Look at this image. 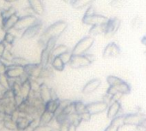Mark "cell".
I'll list each match as a JSON object with an SVG mask.
<instances>
[{
  "mask_svg": "<svg viewBox=\"0 0 146 131\" xmlns=\"http://www.w3.org/2000/svg\"><path fill=\"white\" fill-rule=\"evenodd\" d=\"M68 28L67 22L64 21H58L52 25H50L48 28H46L44 32L42 33L41 38L40 39V42L43 44V48L46 45V43L50 39H58Z\"/></svg>",
  "mask_w": 146,
  "mask_h": 131,
  "instance_id": "cell-1",
  "label": "cell"
},
{
  "mask_svg": "<svg viewBox=\"0 0 146 131\" xmlns=\"http://www.w3.org/2000/svg\"><path fill=\"white\" fill-rule=\"evenodd\" d=\"M19 17L20 16L17 14H16V15H13V16L6 18V19H2L1 20V26H2L4 32H8V31L12 30L15 28Z\"/></svg>",
  "mask_w": 146,
  "mask_h": 131,
  "instance_id": "cell-12",
  "label": "cell"
},
{
  "mask_svg": "<svg viewBox=\"0 0 146 131\" xmlns=\"http://www.w3.org/2000/svg\"><path fill=\"white\" fill-rule=\"evenodd\" d=\"M107 24V23H106ZM106 24L102 25H96V26H92L90 27V34L92 36H97V35H105L106 34Z\"/></svg>",
  "mask_w": 146,
  "mask_h": 131,
  "instance_id": "cell-22",
  "label": "cell"
},
{
  "mask_svg": "<svg viewBox=\"0 0 146 131\" xmlns=\"http://www.w3.org/2000/svg\"><path fill=\"white\" fill-rule=\"evenodd\" d=\"M39 93H40V97L41 100L45 104L52 99V88H49L48 86L43 82L40 85Z\"/></svg>",
  "mask_w": 146,
  "mask_h": 131,
  "instance_id": "cell-16",
  "label": "cell"
},
{
  "mask_svg": "<svg viewBox=\"0 0 146 131\" xmlns=\"http://www.w3.org/2000/svg\"><path fill=\"white\" fill-rule=\"evenodd\" d=\"M43 66L39 63H29L27 66L24 67V72L26 75L29 76L30 79H39L41 74V70Z\"/></svg>",
  "mask_w": 146,
  "mask_h": 131,
  "instance_id": "cell-6",
  "label": "cell"
},
{
  "mask_svg": "<svg viewBox=\"0 0 146 131\" xmlns=\"http://www.w3.org/2000/svg\"><path fill=\"white\" fill-rule=\"evenodd\" d=\"M142 43H143L144 45H146V35L142 39Z\"/></svg>",
  "mask_w": 146,
  "mask_h": 131,
  "instance_id": "cell-50",
  "label": "cell"
},
{
  "mask_svg": "<svg viewBox=\"0 0 146 131\" xmlns=\"http://www.w3.org/2000/svg\"><path fill=\"white\" fill-rule=\"evenodd\" d=\"M53 128L49 124H40L35 127L32 131H53Z\"/></svg>",
  "mask_w": 146,
  "mask_h": 131,
  "instance_id": "cell-36",
  "label": "cell"
},
{
  "mask_svg": "<svg viewBox=\"0 0 146 131\" xmlns=\"http://www.w3.org/2000/svg\"><path fill=\"white\" fill-rule=\"evenodd\" d=\"M30 93H31L30 79H28L25 82H22V96L24 98V99H27Z\"/></svg>",
  "mask_w": 146,
  "mask_h": 131,
  "instance_id": "cell-24",
  "label": "cell"
},
{
  "mask_svg": "<svg viewBox=\"0 0 146 131\" xmlns=\"http://www.w3.org/2000/svg\"><path fill=\"white\" fill-rule=\"evenodd\" d=\"M131 27L133 28H140V26H141V23H142V21H141V19L139 18V17H135V18H133L132 19V21H131Z\"/></svg>",
  "mask_w": 146,
  "mask_h": 131,
  "instance_id": "cell-38",
  "label": "cell"
},
{
  "mask_svg": "<svg viewBox=\"0 0 146 131\" xmlns=\"http://www.w3.org/2000/svg\"><path fill=\"white\" fill-rule=\"evenodd\" d=\"M40 20L37 17V16L35 15H32V14H29V15H25L23 16H20L15 28H13L15 31L17 32H23L24 30H26L27 28H29V27L35 25V23L39 22Z\"/></svg>",
  "mask_w": 146,
  "mask_h": 131,
  "instance_id": "cell-3",
  "label": "cell"
},
{
  "mask_svg": "<svg viewBox=\"0 0 146 131\" xmlns=\"http://www.w3.org/2000/svg\"><path fill=\"white\" fill-rule=\"evenodd\" d=\"M24 74V68L21 66H16V65H9L6 76L11 79H20L21 76Z\"/></svg>",
  "mask_w": 146,
  "mask_h": 131,
  "instance_id": "cell-13",
  "label": "cell"
},
{
  "mask_svg": "<svg viewBox=\"0 0 146 131\" xmlns=\"http://www.w3.org/2000/svg\"><path fill=\"white\" fill-rule=\"evenodd\" d=\"M144 119H145V117L141 114H137V113L127 114V115H125V117H124V122H125V125L137 126Z\"/></svg>",
  "mask_w": 146,
  "mask_h": 131,
  "instance_id": "cell-10",
  "label": "cell"
},
{
  "mask_svg": "<svg viewBox=\"0 0 146 131\" xmlns=\"http://www.w3.org/2000/svg\"><path fill=\"white\" fill-rule=\"evenodd\" d=\"M108 108V104L104 100L102 101H96L91 102L87 105V110L91 115H96L104 112Z\"/></svg>",
  "mask_w": 146,
  "mask_h": 131,
  "instance_id": "cell-8",
  "label": "cell"
},
{
  "mask_svg": "<svg viewBox=\"0 0 146 131\" xmlns=\"http://www.w3.org/2000/svg\"><path fill=\"white\" fill-rule=\"evenodd\" d=\"M77 128L78 126H76L73 123H69V125L67 126L66 131H77Z\"/></svg>",
  "mask_w": 146,
  "mask_h": 131,
  "instance_id": "cell-45",
  "label": "cell"
},
{
  "mask_svg": "<svg viewBox=\"0 0 146 131\" xmlns=\"http://www.w3.org/2000/svg\"><path fill=\"white\" fill-rule=\"evenodd\" d=\"M15 40H16V35L11 31L5 32L3 41L6 44V45H12Z\"/></svg>",
  "mask_w": 146,
  "mask_h": 131,
  "instance_id": "cell-27",
  "label": "cell"
},
{
  "mask_svg": "<svg viewBox=\"0 0 146 131\" xmlns=\"http://www.w3.org/2000/svg\"><path fill=\"white\" fill-rule=\"evenodd\" d=\"M7 48V45L2 40V41H0V56H2L3 53L5 52V51L6 50Z\"/></svg>",
  "mask_w": 146,
  "mask_h": 131,
  "instance_id": "cell-43",
  "label": "cell"
},
{
  "mask_svg": "<svg viewBox=\"0 0 146 131\" xmlns=\"http://www.w3.org/2000/svg\"><path fill=\"white\" fill-rule=\"evenodd\" d=\"M16 14H17V11L16 8L13 7V6H10V7L5 8V10H3L1 11V17H0V18H1V20L2 19H6V18L10 17V16H11L13 15H16Z\"/></svg>",
  "mask_w": 146,
  "mask_h": 131,
  "instance_id": "cell-28",
  "label": "cell"
},
{
  "mask_svg": "<svg viewBox=\"0 0 146 131\" xmlns=\"http://www.w3.org/2000/svg\"><path fill=\"white\" fill-rule=\"evenodd\" d=\"M109 19L110 18H108V16L96 13L91 16H84L82 22L84 24L92 27V26H96V25L106 24L109 21Z\"/></svg>",
  "mask_w": 146,
  "mask_h": 131,
  "instance_id": "cell-4",
  "label": "cell"
},
{
  "mask_svg": "<svg viewBox=\"0 0 146 131\" xmlns=\"http://www.w3.org/2000/svg\"><path fill=\"white\" fill-rule=\"evenodd\" d=\"M125 0H112L109 5L113 9H122L125 6Z\"/></svg>",
  "mask_w": 146,
  "mask_h": 131,
  "instance_id": "cell-33",
  "label": "cell"
},
{
  "mask_svg": "<svg viewBox=\"0 0 146 131\" xmlns=\"http://www.w3.org/2000/svg\"><path fill=\"white\" fill-rule=\"evenodd\" d=\"M60 57V58L62 59V61L65 63V65L66 64H69L70 63V60H71V58H72V57H73V53H72V51H66V52H64V53H63L61 56H59Z\"/></svg>",
  "mask_w": 146,
  "mask_h": 131,
  "instance_id": "cell-34",
  "label": "cell"
},
{
  "mask_svg": "<svg viewBox=\"0 0 146 131\" xmlns=\"http://www.w3.org/2000/svg\"><path fill=\"white\" fill-rule=\"evenodd\" d=\"M124 116H118V117H115L113 119H112L111 121V123L117 126L118 128H120L122 126H125V122H124Z\"/></svg>",
  "mask_w": 146,
  "mask_h": 131,
  "instance_id": "cell-35",
  "label": "cell"
},
{
  "mask_svg": "<svg viewBox=\"0 0 146 131\" xmlns=\"http://www.w3.org/2000/svg\"><path fill=\"white\" fill-rule=\"evenodd\" d=\"M5 128V120L0 119V131H3Z\"/></svg>",
  "mask_w": 146,
  "mask_h": 131,
  "instance_id": "cell-47",
  "label": "cell"
},
{
  "mask_svg": "<svg viewBox=\"0 0 146 131\" xmlns=\"http://www.w3.org/2000/svg\"><path fill=\"white\" fill-rule=\"evenodd\" d=\"M1 58H2V57H1V56H0V60H1Z\"/></svg>",
  "mask_w": 146,
  "mask_h": 131,
  "instance_id": "cell-51",
  "label": "cell"
},
{
  "mask_svg": "<svg viewBox=\"0 0 146 131\" xmlns=\"http://www.w3.org/2000/svg\"><path fill=\"white\" fill-rule=\"evenodd\" d=\"M5 1H6V3H8V4H11V3H14V2L18 1V0H5Z\"/></svg>",
  "mask_w": 146,
  "mask_h": 131,
  "instance_id": "cell-49",
  "label": "cell"
},
{
  "mask_svg": "<svg viewBox=\"0 0 146 131\" xmlns=\"http://www.w3.org/2000/svg\"><path fill=\"white\" fill-rule=\"evenodd\" d=\"M76 112L75 111V105H74V102H71L70 105H68L64 110H63V113L66 114V115H70L72 113Z\"/></svg>",
  "mask_w": 146,
  "mask_h": 131,
  "instance_id": "cell-37",
  "label": "cell"
},
{
  "mask_svg": "<svg viewBox=\"0 0 146 131\" xmlns=\"http://www.w3.org/2000/svg\"><path fill=\"white\" fill-rule=\"evenodd\" d=\"M59 104H60V99H51L45 104V110L54 113L57 111V109L58 108Z\"/></svg>",
  "mask_w": 146,
  "mask_h": 131,
  "instance_id": "cell-23",
  "label": "cell"
},
{
  "mask_svg": "<svg viewBox=\"0 0 146 131\" xmlns=\"http://www.w3.org/2000/svg\"><path fill=\"white\" fill-rule=\"evenodd\" d=\"M107 93H108V94H110L111 96H113V95H115L116 93H118L119 92H118V90H117L114 87H113V86H109L108 89L107 90Z\"/></svg>",
  "mask_w": 146,
  "mask_h": 131,
  "instance_id": "cell-41",
  "label": "cell"
},
{
  "mask_svg": "<svg viewBox=\"0 0 146 131\" xmlns=\"http://www.w3.org/2000/svg\"><path fill=\"white\" fill-rule=\"evenodd\" d=\"M94 2H95V0H74L73 3L71 4V5L74 9L82 10L84 8H88Z\"/></svg>",
  "mask_w": 146,
  "mask_h": 131,
  "instance_id": "cell-18",
  "label": "cell"
},
{
  "mask_svg": "<svg viewBox=\"0 0 146 131\" xmlns=\"http://www.w3.org/2000/svg\"><path fill=\"white\" fill-rule=\"evenodd\" d=\"M63 1H64V3H66V4H70V5H71V4L73 3V0H63Z\"/></svg>",
  "mask_w": 146,
  "mask_h": 131,
  "instance_id": "cell-48",
  "label": "cell"
},
{
  "mask_svg": "<svg viewBox=\"0 0 146 131\" xmlns=\"http://www.w3.org/2000/svg\"><path fill=\"white\" fill-rule=\"evenodd\" d=\"M119 128H118L117 126H115V125L110 123L109 126H108V128L105 129V131H119Z\"/></svg>",
  "mask_w": 146,
  "mask_h": 131,
  "instance_id": "cell-44",
  "label": "cell"
},
{
  "mask_svg": "<svg viewBox=\"0 0 146 131\" xmlns=\"http://www.w3.org/2000/svg\"><path fill=\"white\" fill-rule=\"evenodd\" d=\"M91 63H92L90 61L87 56L84 54V55H73L68 65L72 69H81L90 66Z\"/></svg>",
  "mask_w": 146,
  "mask_h": 131,
  "instance_id": "cell-5",
  "label": "cell"
},
{
  "mask_svg": "<svg viewBox=\"0 0 146 131\" xmlns=\"http://www.w3.org/2000/svg\"><path fill=\"white\" fill-rule=\"evenodd\" d=\"M30 63V62L25 58V57H14V58L12 59L11 61V63L12 65H16V66H21V67H25L27 65Z\"/></svg>",
  "mask_w": 146,
  "mask_h": 131,
  "instance_id": "cell-25",
  "label": "cell"
},
{
  "mask_svg": "<svg viewBox=\"0 0 146 131\" xmlns=\"http://www.w3.org/2000/svg\"><path fill=\"white\" fill-rule=\"evenodd\" d=\"M0 87H1L4 90L11 89V84H10V78L5 75H0Z\"/></svg>",
  "mask_w": 146,
  "mask_h": 131,
  "instance_id": "cell-29",
  "label": "cell"
},
{
  "mask_svg": "<svg viewBox=\"0 0 146 131\" xmlns=\"http://www.w3.org/2000/svg\"><path fill=\"white\" fill-rule=\"evenodd\" d=\"M5 128L9 131H17V122L13 121L12 119L5 120Z\"/></svg>",
  "mask_w": 146,
  "mask_h": 131,
  "instance_id": "cell-32",
  "label": "cell"
},
{
  "mask_svg": "<svg viewBox=\"0 0 146 131\" xmlns=\"http://www.w3.org/2000/svg\"><path fill=\"white\" fill-rule=\"evenodd\" d=\"M42 30V23L40 21L39 22L35 23V25L29 27V28H27L26 30H24L22 33V38L23 39H34L35 37H36L37 35L40 34V33Z\"/></svg>",
  "mask_w": 146,
  "mask_h": 131,
  "instance_id": "cell-7",
  "label": "cell"
},
{
  "mask_svg": "<svg viewBox=\"0 0 146 131\" xmlns=\"http://www.w3.org/2000/svg\"><path fill=\"white\" fill-rule=\"evenodd\" d=\"M94 14H96L95 9H94V7H93L92 5H90V6H89V7L87 8L84 16H91V15H94Z\"/></svg>",
  "mask_w": 146,
  "mask_h": 131,
  "instance_id": "cell-42",
  "label": "cell"
},
{
  "mask_svg": "<svg viewBox=\"0 0 146 131\" xmlns=\"http://www.w3.org/2000/svg\"><path fill=\"white\" fill-rule=\"evenodd\" d=\"M73 1H74V0H73Z\"/></svg>",
  "mask_w": 146,
  "mask_h": 131,
  "instance_id": "cell-52",
  "label": "cell"
},
{
  "mask_svg": "<svg viewBox=\"0 0 146 131\" xmlns=\"http://www.w3.org/2000/svg\"><path fill=\"white\" fill-rule=\"evenodd\" d=\"M5 4H6L5 0H0V11H2L3 10L5 9Z\"/></svg>",
  "mask_w": 146,
  "mask_h": 131,
  "instance_id": "cell-46",
  "label": "cell"
},
{
  "mask_svg": "<svg viewBox=\"0 0 146 131\" xmlns=\"http://www.w3.org/2000/svg\"><path fill=\"white\" fill-rule=\"evenodd\" d=\"M120 108H121V105L119 101H113V103H111L108 108V114H107L108 118L112 120L115 117H117L118 113L120 111Z\"/></svg>",
  "mask_w": 146,
  "mask_h": 131,
  "instance_id": "cell-17",
  "label": "cell"
},
{
  "mask_svg": "<svg viewBox=\"0 0 146 131\" xmlns=\"http://www.w3.org/2000/svg\"><path fill=\"white\" fill-rule=\"evenodd\" d=\"M68 51H69V48L67 47V45L60 44V45H56L53 48V50L52 51V57H59L63 53H64V52H66Z\"/></svg>",
  "mask_w": 146,
  "mask_h": 131,
  "instance_id": "cell-26",
  "label": "cell"
},
{
  "mask_svg": "<svg viewBox=\"0 0 146 131\" xmlns=\"http://www.w3.org/2000/svg\"><path fill=\"white\" fill-rule=\"evenodd\" d=\"M79 116H80V118H81L82 121H89L91 118L92 115L89 111H86V112H84L83 114H80Z\"/></svg>",
  "mask_w": 146,
  "mask_h": 131,
  "instance_id": "cell-40",
  "label": "cell"
},
{
  "mask_svg": "<svg viewBox=\"0 0 146 131\" xmlns=\"http://www.w3.org/2000/svg\"><path fill=\"white\" fill-rule=\"evenodd\" d=\"M52 67V66H51ZM49 65L48 66H46V67H43L42 70H41V74L40 76V78L39 79H46V78H50L52 76V70Z\"/></svg>",
  "mask_w": 146,
  "mask_h": 131,
  "instance_id": "cell-31",
  "label": "cell"
},
{
  "mask_svg": "<svg viewBox=\"0 0 146 131\" xmlns=\"http://www.w3.org/2000/svg\"><path fill=\"white\" fill-rule=\"evenodd\" d=\"M51 66L57 71H63L65 67V63L62 61L60 57H53L51 61Z\"/></svg>",
  "mask_w": 146,
  "mask_h": 131,
  "instance_id": "cell-19",
  "label": "cell"
},
{
  "mask_svg": "<svg viewBox=\"0 0 146 131\" xmlns=\"http://www.w3.org/2000/svg\"><path fill=\"white\" fill-rule=\"evenodd\" d=\"M27 1L29 4V7L31 9L34 15L40 16L44 14L45 8L41 0H27Z\"/></svg>",
  "mask_w": 146,
  "mask_h": 131,
  "instance_id": "cell-11",
  "label": "cell"
},
{
  "mask_svg": "<svg viewBox=\"0 0 146 131\" xmlns=\"http://www.w3.org/2000/svg\"><path fill=\"white\" fill-rule=\"evenodd\" d=\"M55 118V115L53 112H50L48 111H46L40 116V124H49L52 122V120Z\"/></svg>",
  "mask_w": 146,
  "mask_h": 131,
  "instance_id": "cell-21",
  "label": "cell"
},
{
  "mask_svg": "<svg viewBox=\"0 0 146 131\" xmlns=\"http://www.w3.org/2000/svg\"><path fill=\"white\" fill-rule=\"evenodd\" d=\"M113 87H114L118 90V92L120 93H122L123 95L124 94H128L131 92V87H130V85L127 82H125V81H123V80H121L119 83H117L116 85H114Z\"/></svg>",
  "mask_w": 146,
  "mask_h": 131,
  "instance_id": "cell-20",
  "label": "cell"
},
{
  "mask_svg": "<svg viewBox=\"0 0 146 131\" xmlns=\"http://www.w3.org/2000/svg\"><path fill=\"white\" fill-rule=\"evenodd\" d=\"M120 27V20L118 18H110L106 24V34L105 36H113Z\"/></svg>",
  "mask_w": 146,
  "mask_h": 131,
  "instance_id": "cell-9",
  "label": "cell"
},
{
  "mask_svg": "<svg viewBox=\"0 0 146 131\" xmlns=\"http://www.w3.org/2000/svg\"><path fill=\"white\" fill-rule=\"evenodd\" d=\"M102 54L104 57H115L120 54V49L116 43L112 42L104 48Z\"/></svg>",
  "mask_w": 146,
  "mask_h": 131,
  "instance_id": "cell-14",
  "label": "cell"
},
{
  "mask_svg": "<svg viewBox=\"0 0 146 131\" xmlns=\"http://www.w3.org/2000/svg\"><path fill=\"white\" fill-rule=\"evenodd\" d=\"M102 84V81L98 78L96 79H93L90 82H88L85 86L84 87L83 90H82V93L84 94V95H89L92 93H94Z\"/></svg>",
  "mask_w": 146,
  "mask_h": 131,
  "instance_id": "cell-15",
  "label": "cell"
},
{
  "mask_svg": "<svg viewBox=\"0 0 146 131\" xmlns=\"http://www.w3.org/2000/svg\"><path fill=\"white\" fill-rule=\"evenodd\" d=\"M74 105H75V111L78 115L83 114V113L88 111L87 105H85L84 102H82V101H76V102H74Z\"/></svg>",
  "mask_w": 146,
  "mask_h": 131,
  "instance_id": "cell-30",
  "label": "cell"
},
{
  "mask_svg": "<svg viewBox=\"0 0 146 131\" xmlns=\"http://www.w3.org/2000/svg\"><path fill=\"white\" fill-rule=\"evenodd\" d=\"M95 43V37L92 35H87L81 39L71 50L73 55H84L88 53L90 48Z\"/></svg>",
  "mask_w": 146,
  "mask_h": 131,
  "instance_id": "cell-2",
  "label": "cell"
},
{
  "mask_svg": "<svg viewBox=\"0 0 146 131\" xmlns=\"http://www.w3.org/2000/svg\"><path fill=\"white\" fill-rule=\"evenodd\" d=\"M8 66H9V65L6 64L3 60H0V75H5V74H6Z\"/></svg>",
  "mask_w": 146,
  "mask_h": 131,
  "instance_id": "cell-39",
  "label": "cell"
}]
</instances>
